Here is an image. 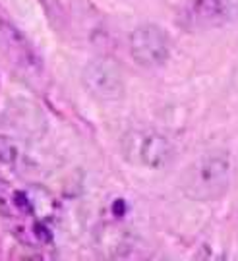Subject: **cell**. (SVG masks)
Returning <instances> with one entry per match:
<instances>
[{
    "label": "cell",
    "instance_id": "cell-2",
    "mask_svg": "<svg viewBox=\"0 0 238 261\" xmlns=\"http://www.w3.org/2000/svg\"><path fill=\"white\" fill-rule=\"evenodd\" d=\"M120 153L128 163L144 168H163L174 159V147L166 136L155 130H130L120 140Z\"/></svg>",
    "mask_w": 238,
    "mask_h": 261
},
{
    "label": "cell",
    "instance_id": "cell-7",
    "mask_svg": "<svg viewBox=\"0 0 238 261\" xmlns=\"http://www.w3.org/2000/svg\"><path fill=\"white\" fill-rule=\"evenodd\" d=\"M16 159H18L16 143L10 138H6V136H0V163L12 165V163H16Z\"/></svg>",
    "mask_w": 238,
    "mask_h": 261
},
{
    "label": "cell",
    "instance_id": "cell-1",
    "mask_svg": "<svg viewBox=\"0 0 238 261\" xmlns=\"http://www.w3.org/2000/svg\"><path fill=\"white\" fill-rule=\"evenodd\" d=\"M232 180V165L225 151L207 153L194 161L180 176V188L184 196L194 201L209 203L219 199Z\"/></svg>",
    "mask_w": 238,
    "mask_h": 261
},
{
    "label": "cell",
    "instance_id": "cell-4",
    "mask_svg": "<svg viewBox=\"0 0 238 261\" xmlns=\"http://www.w3.org/2000/svg\"><path fill=\"white\" fill-rule=\"evenodd\" d=\"M82 84L87 93L99 101H118L124 95V77L118 64L105 56L93 58L85 64Z\"/></svg>",
    "mask_w": 238,
    "mask_h": 261
},
{
    "label": "cell",
    "instance_id": "cell-3",
    "mask_svg": "<svg viewBox=\"0 0 238 261\" xmlns=\"http://www.w3.org/2000/svg\"><path fill=\"white\" fill-rule=\"evenodd\" d=\"M238 19V0H186L180 23L192 31L223 28Z\"/></svg>",
    "mask_w": 238,
    "mask_h": 261
},
{
    "label": "cell",
    "instance_id": "cell-6",
    "mask_svg": "<svg viewBox=\"0 0 238 261\" xmlns=\"http://www.w3.org/2000/svg\"><path fill=\"white\" fill-rule=\"evenodd\" d=\"M0 53L6 56L12 68H16V72L28 77H35L43 68L31 41L8 21H0Z\"/></svg>",
    "mask_w": 238,
    "mask_h": 261
},
{
    "label": "cell",
    "instance_id": "cell-5",
    "mask_svg": "<svg viewBox=\"0 0 238 261\" xmlns=\"http://www.w3.org/2000/svg\"><path fill=\"white\" fill-rule=\"evenodd\" d=\"M171 47L166 31L155 23L139 25L130 35V55L144 68H155L166 62Z\"/></svg>",
    "mask_w": 238,
    "mask_h": 261
}]
</instances>
